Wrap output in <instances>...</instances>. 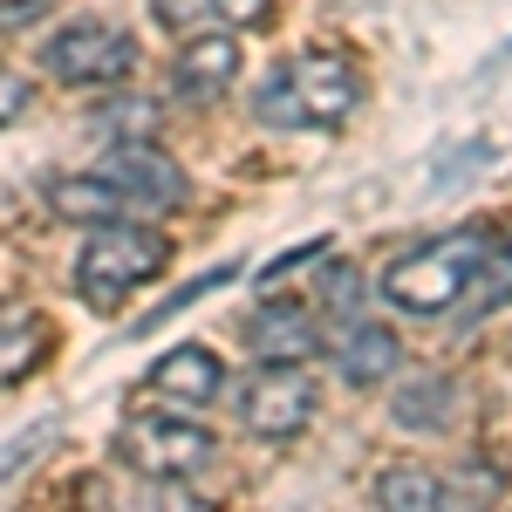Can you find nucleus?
Listing matches in <instances>:
<instances>
[{
    "instance_id": "nucleus-16",
    "label": "nucleus",
    "mask_w": 512,
    "mask_h": 512,
    "mask_svg": "<svg viewBox=\"0 0 512 512\" xmlns=\"http://www.w3.org/2000/svg\"><path fill=\"white\" fill-rule=\"evenodd\" d=\"M362 294H369V287H362V274H355L349 260H328V274L315 280V315L328 321V335H335L342 321L362 315Z\"/></svg>"
},
{
    "instance_id": "nucleus-8",
    "label": "nucleus",
    "mask_w": 512,
    "mask_h": 512,
    "mask_svg": "<svg viewBox=\"0 0 512 512\" xmlns=\"http://www.w3.org/2000/svg\"><path fill=\"white\" fill-rule=\"evenodd\" d=\"M219 390H226V362L212 349H198V342L158 355V362L144 369V396H164L171 410H212Z\"/></svg>"
},
{
    "instance_id": "nucleus-22",
    "label": "nucleus",
    "mask_w": 512,
    "mask_h": 512,
    "mask_svg": "<svg viewBox=\"0 0 512 512\" xmlns=\"http://www.w3.org/2000/svg\"><path fill=\"white\" fill-rule=\"evenodd\" d=\"M48 7H55V0H0V35H21V28H35Z\"/></svg>"
},
{
    "instance_id": "nucleus-20",
    "label": "nucleus",
    "mask_w": 512,
    "mask_h": 512,
    "mask_svg": "<svg viewBox=\"0 0 512 512\" xmlns=\"http://www.w3.org/2000/svg\"><path fill=\"white\" fill-rule=\"evenodd\" d=\"M274 14V0H212V21L219 28H260Z\"/></svg>"
},
{
    "instance_id": "nucleus-6",
    "label": "nucleus",
    "mask_w": 512,
    "mask_h": 512,
    "mask_svg": "<svg viewBox=\"0 0 512 512\" xmlns=\"http://www.w3.org/2000/svg\"><path fill=\"white\" fill-rule=\"evenodd\" d=\"M239 424L253 437H267V444H287V437L308 431V417H315V383H308V369L301 362H260L233 396Z\"/></svg>"
},
{
    "instance_id": "nucleus-11",
    "label": "nucleus",
    "mask_w": 512,
    "mask_h": 512,
    "mask_svg": "<svg viewBox=\"0 0 512 512\" xmlns=\"http://www.w3.org/2000/svg\"><path fill=\"white\" fill-rule=\"evenodd\" d=\"M328 349H335V376L355 383V390H376L383 376H396V362H403V342H396V328L383 321H342L335 335H328Z\"/></svg>"
},
{
    "instance_id": "nucleus-10",
    "label": "nucleus",
    "mask_w": 512,
    "mask_h": 512,
    "mask_svg": "<svg viewBox=\"0 0 512 512\" xmlns=\"http://www.w3.org/2000/svg\"><path fill=\"white\" fill-rule=\"evenodd\" d=\"M233 82H239V41L226 35V28H198V35L178 48V62H171V89L192 96V103L226 96Z\"/></svg>"
},
{
    "instance_id": "nucleus-18",
    "label": "nucleus",
    "mask_w": 512,
    "mask_h": 512,
    "mask_svg": "<svg viewBox=\"0 0 512 512\" xmlns=\"http://www.w3.org/2000/svg\"><path fill=\"white\" fill-rule=\"evenodd\" d=\"M239 267L233 260H226V267H212V274H198V280H185V287H178V294H171V301H158V308H151V315L137 321V335H151V328H164V321L171 315H185V308H192V301H205V294H212V287H226V280H233Z\"/></svg>"
},
{
    "instance_id": "nucleus-1",
    "label": "nucleus",
    "mask_w": 512,
    "mask_h": 512,
    "mask_svg": "<svg viewBox=\"0 0 512 512\" xmlns=\"http://www.w3.org/2000/svg\"><path fill=\"white\" fill-rule=\"evenodd\" d=\"M492 253L485 226H458V233L431 239V246H410L403 260L383 267V301L403 315H458L478 287V267Z\"/></svg>"
},
{
    "instance_id": "nucleus-2",
    "label": "nucleus",
    "mask_w": 512,
    "mask_h": 512,
    "mask_svg": "<svg viewBox=\"0 0 512 512\" xmlns=\"http://www.w3.org/2000/svg\"><path fill=\"white\" fill-rule=\"evenodd\" d=\"M362 103V76L342 55H294L260 82L253 117L267 130H342Z\"/></svg>"
},
{
    "instance_id": "nucleus-19",
    "label": "nucleus",
    "mask_w": 512,
    "mask_h": 512,
    "mask_svg": "<svg viewBox=\"0 0 512 512\" xmlns=\"http://www.w3.org/2000/svg\"><path fill=\"white\" fill-rule=\"evenodd\" d=\"M151 14H158L164 28H178V35L219 28V21H212V0H151Z\"/></svg>"
},
{
    "instance_id": "nucleus-7",
    "label": "nucleus",
    "mask_w": 512,
    "mask_h": 512,
    "mask_svg": "<svg viewBox=\"0 0 512 512\" xmlns=\"http://www.w3.org/2000/svg\"><path fill=\"white\" fill-rule=\"evenodd\" d=\"M96 171H103V178H110V185H117V192L144 212V219H151V212H178V205L192 198L185 171L164 158L158 144H117V151L96 164Z\"/></svg>"
},
{
    "instance_id": "nucleus-5",
    "label": "nucleus",
    "mask_w": 512,
    "mask_h": 512,
    "mask_svg": "<svg viewBox=\"0 0 512 512\" xmlns=\"http://www.w3.org/2000/svg\"><path fill=\"white\" fill-rule=\"evenodd\" d=\"M41 69L69 89H103V82H123L137 69V35L117 28V21H69L41 41Z\"/></svg>"
},
{
    "instance_id": "nucleus-12",
    "label": "nucleus",
    "mask_w": 512,
    "mask_h": 512,
    "mask_svg": "<svg viewBox=\"0 0 512 512\" xmlns=\"http://www.w3.org/2000/svg\"><path fill=\"white\" fill-rule=\"evenodd\" d=\"M390 417L403 424V431H451V417H458V376H437V369H424V376H403L390 396Z\"/></svg>"
},
{
    "instance_id": "nucleus-21",
    "label": "nucleus",
    "mask_w": 512,
    "mask_h": 512,
    "mask_svg": "<svg viewBox=\"0 0 512 512\" xmlns=\"http://www.w3.org/2000/svg\"><path fill=\"white\" fill-rule=\"evenodd\" d=\"M28 103H35V89H28V82H21L14 69H7V62H0V130H7L14 117H28Z\"/></svg>"
},
{
    "instance_id": "nucleus-4",
    "label": "nucleus",
    "mask_w": 512,
    "mask_h": 512,
    "mask_svg": "<svg viewBox=\"0 0 512 512\" xmlns=\"http://www.w3.org/2000/svg\"><path fill=\"white\" fill-rule=\"evenodd\" d=\"M117 458L151 485H185L219 458V437L192 417H171V410H137L117 431Z\"/></svg>"
},
{
    "instance_id": "nucleus-9",
    "label": "nucleus",
    "mask_w": 512,
    "mask_h": 512,
    "mask_svg": "<svg viewBox=\"0 0 512 512\" xmlns=\"http://www.w3.org/2000/svg\"><path fill=\"white\" fill-rule=\"evenodd\" d=\"M246 349L260 362H308L315 349H328V328H321L315 308H294V301H267L246 315Z\"/></svg>"
},
{
    "instance_id": "nucleus-3",
    "label": "nucleus",
    "mask_w": 512,
    "mask_h": 512,
    "mask_svg": "<svg viewBox=\"0 0 512 512\" xmlns=\"http://www.w3.org/2000/svg\"><path fill=\"white\" fill-rule=\"evenodd\" d=\"M164 260H171V246L164 233H151L144 219H103V226H89V246L76 253V287L89 308H123L144 280L164 274Z\"/></svg>"
},
{
    "instance_id": "nucleus-14",
    "label": "nucleus",
    "mask_w": 512,
    "mask_h": 512,
    "mask_svg": "<svg viewBox=\"0 0 512 512\" xmlns=\"http://www.w3.org/2000/svg\"><path fill=\"white\" fill-rule=\"evenodd\" d=\"M41 355H48V321L28 315V308H0V390L35 376Z\"/></svg>"
},
{
    "instance_id": "nucleus-13",
    "label": "nucleus",
    "mask_w": 512,
    "mask_h": 512,
    "mask_svg": "<svg viewBox=\"0 0 512 512\" xmlns=\"http://www.w3.org/2000/svg\"><path fill=\"white\" fill-rule=\"evenodd\" d=\"M48 205H55V219H76V226H103V219H144L130 198L103 178V171H89V178H48Z\"/></svg>"
},
{
    "instance_id": "nucleus-17",
    "label": "nucleus",
    "mask_w": 512,
    "mask_h": 512,
    "mask_svg": "<svg viewBox=\"0 0 512 512\" xmlns=\"http://www.w3.org/2000/svg\"><path fill=\"white\" fill-rule=\"evenodd\" d=\"M506 301H512V233H492V253L478 267V287L465 308H506Z\"/></svg>"
},
{
    "instance_id": "nucleus-15",
    "label": "nucleus",
    "mask_w": 512,
    "mask_h": 512,
    "mask_svg": "<svg viewBox=\"0 0 512 512\" xmlns=\"http://www.w3.org/2000/svg\"><path fill=\"white\" fill-rule=\"evenodd\" d=\"M376 506L437 512V506H458V485H451V478H437V472H424V465H396V472L376 478Z\"/></svg>"
}]
</instances>
